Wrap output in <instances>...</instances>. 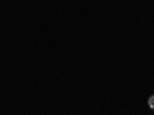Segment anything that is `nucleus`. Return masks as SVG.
I'll use <instances>...</instances> for the list:
<instances>
[{"mask_svg":"<svg viewBox=\"0 0 154 115\" xmlns=\"http://www.w3.org/2000/svg\"><path fill=\"white\" fill-rule=\"evenodd\" d=\"M148 106L154 111V95H151V97L148 98Z\"/></svg>","mask_w":154,"mask_h":115,"instance_id":"1","label":"nucleus"}]
</instances>
